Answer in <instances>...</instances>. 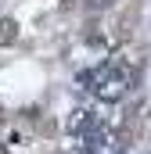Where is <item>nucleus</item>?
I'll return each mask as SVG.
<instances>
[{
	"label": "nucleus",
	"mask_w": 151,
	"mask_h": 154,
	"mask_svg": "<svg viewBox=\"0 0 151 154\" xmlns=\"http://www.w3.org/2000/svg\"><path fill=\"white\" fill-rule=\"evenodd\" d=\"M108 147H112V133H108V125L94 122V125L83 133V151H86V154H108Z\"/></svg>",
	"instance_id": "obj_1"
},
{
	"label": "nucleus",
	"mask_w": 151,
	"mask_h": 154,
	"mask_svg": "<svg viewBox=\"0 0 151 154\" xmlns=\"http://www.w3.org/2000/svg\"><path fill=\"white\" fill-rule=\"evenodd\" d=\"M94 122H97V118L90 115L86 108H76L72 115H69V133H79V136H83V133H86V129H90Z\"/></svg>",
	"instance_id": "obj_2"
},
{
	"label": "nucleus",
	"mask_w": 151,
	"mask_h": 154,
	"mask_svg": "<svg viewBox=\"0 0 151 154\" xmlns=\"http://www.w3.org/2000/svg\"><path fill=\"white\" fill-rule=\"evenodd\" d=\"M94 4H104V0H94Z\"/></svg>",
	"instance_id": "obj_3"
}]
</instances>
